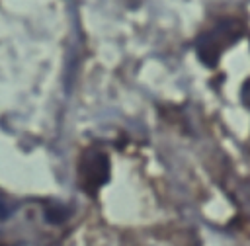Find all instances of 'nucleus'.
Instances as JSON below:
<instances>
[{
	"label": "nucleus",
	"instance_id": "1",
	"mask_svg": "<svg viewBox=\"0 0 250 246\" xmlns=\"http://www.w3.org/2000/svg\"><path fill=\"white\" fill-rule=\"evenodd\" d=\"M109 178V162L105 154L90 150L80 160V184L88 193L98 191Z\"/></svg>",
	"mask_w": 250,
	"mask_h": 246
},
{
	"label": "nucleus",
	"instance_id": "2",
	"mask_svg": "<svg viewBox=\"0 0 250 246\" xmlns=\"http://www.w3.org/2000/svg\"><path fill=\"white\" fill-rule=\"evenodd\" d=\"M232 23H223L221 27H217L213 33H207L199 39L197 43V51H199V57L201 61H205L207 64H215L217 59H219V53L221 49L225 47V41L227 37H236V33L230 31Z\"/></svg>",
	"mask_w": 250,
	"mask_h": 246
}]
</instances>
